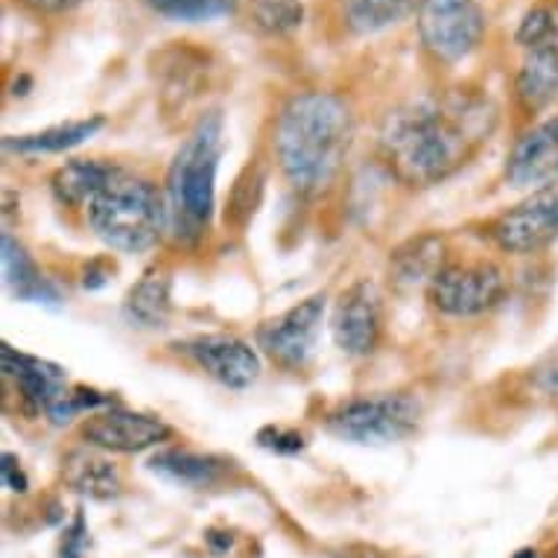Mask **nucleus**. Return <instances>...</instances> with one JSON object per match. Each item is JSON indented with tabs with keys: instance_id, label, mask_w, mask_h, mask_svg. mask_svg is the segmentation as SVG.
<instances>
[{
	"instance_id": "0eeeda50",
	"label": "nucleus",
	"mask_w": 558,
	"mask_h": 558,
	"mask_svg": "<svg viewBox=\"0 0 558 558\" xmlns=\"http://www.w3.org/2000/svg\"><path fill=\"white\" fill-rule=\"evenodd\" d=\"M504 295L506 275L492 260H450L427 287L433 307L453 319H474L495 311Z\"/></svg>"
},
{
	"instance_id": "f257e3e1",
	"label": "nucleus",
	"mask_w": 558,
	"mask_h": 558,
	"mask_svg": "<svg viewBox=\"0 0 558 558\" xmlns=\"http://www.w3.org/2000/svg\"><path fill=\"white\" fill-rule=\"evenodd\" d=\"M495 106L476 92H445L392 109L377 132V156L410 187H433L476 156L492 129Z\"/></svg>"
},
{
	"instance_id": "f8f14e48",
	"label": "nucleus",
	"mask_w": 558,
	"mask_h": 558,
	"mask_svg": "<svg viewBox=\"0 0 558 558\" xmlns=\"http://www.w3.org/2000/svg\"><path fill=\"white\" fill-rule=\"evenodd\" d=\"M193 366L217 380L226 389L243 392L260 377V354L246 339L231 333H202L179 345Z\"/></svg>"
},
{
	"instance_id": "423d86ee",
	"label": "nucleus",
	"mask_w": 558,
	"mask_h": 558,
	"mask_svg": "<svg viewBox=\"0 0 558 558\" xmlns=\"http://www.w3.org/2000/svg\"><path fill=\"white\" fill-rule=\"evenodd\" d=\"M415 27L433 62L459 64L483 45L485 12L476 0H422Z\"/></svg>"
},
{
	"instance_id": "39448f33",
	"label": "nucleus",
	"mask_w": 558,
	"mask_h": 558,
	"mask_svg": "<svg viewBox=\"0 0 558 558\" xmlns=\"http://www.w3.org/2000/svg\"><path fill=\"white\" fill-rule=\"evenodd\" d=\"M422 424V403L407 392H384L366 395V398H351L328 412L325 427L330 436L348 445H398L410 439Z\"/></svg>"
},
{
	"instance_id": "cd10ccee",
	"label": "nucleus",
	"mask_w": 558,
	"mask_h": 558,
	"mask_svg": "<svg viewBox=\"0 0 558 558\" xmlns=\"http://www.w3.org/2000/svg\"><path fill=\"white\" fill-rule=\"evenodd\" d=\"M0 476H3V485L15 492V495H24L29 488L27 474L21 471V462L12 453H3V465H0Z\"/></svg>"
},
{
	"instance_id": "412c9836",
	"label": "nucleus",
	"mask_w": 558,
	"mask_h": 558,
	"mask_svg": "<svg viewBox=\"0 0 558 558\" xmlns=\"http://www.w3.org/2000/svg\"><path fill=\"white\" fill-rule=\"evenodd\" d=\"M422 0H342V21L357 36H375L418 12Z\"/></svg>"
},
{
	"instance_id": "dca6fc26",
	"label": "nucleus",
	"mask_w": 558,
	"mask_h": 558,
	"mask_svg": "<svg viewBox=\"0 0 558 558\" xmlns=\"http://www.w3.org/2000/svg\"><path fill=\"white\" fill-rule=\"evenodd\" d=\"M448 243L441 234H418L395 248L389 257V275L401 287H430L433 278L448 266Z\"/></svg>"
},
{
	"instance_id": "7ed1b4c3",
	"label": "nucleus",
	"mask_w": 558,
	"mask_h": 558,
	"mask_svg": "<svg viewBox=\"0 0 558 558\" xmlns=\"http://www.w3.org/2000/svg\"><path fill=\"white\" fill-rule=\"evenodd\" d=\"M222 158V114L205 111L175 149L165 182L167 234L179 246H196L211 229L217 208V170Z\"/></svg>"
},
{
	"instance_id": "1a4fd4ad",
	"label": "nucleus",
	"mask_w": 558,
	"mask_h": 558,
	"mask_svg": "<svg viewBox=\"0 0 558 558\" xmlns=\"http://www.w3.org/2000/svg\"><path fill=\"white\" fill-rule=\"evenodd\" d=\"M325 307H328L325 293H316L311 299H304V302L293 304L290 311L266 319L257 328V348L284 372L304 368L311 363L316 342H319Z\"/></svg>"
},
{
	"instance_id": "2eb2a0df",
	"label": "nucleus",
	"mask_w": 558,
	"mask_h": 558,
	"mask_svg": "<svg viewBox=\"0 0 558 558\" xmlns=\"http://www.w3.org/2000/svg\"><path fill=\"white\" fill-rule=\"evenodd\" d=\"M3 375L15 384V392L29 412H47V407L68 386L62 368L47 363V360L21 354L10 345H3Z\"/></svg>"
},
{
	"instance_id": "5701e85b",
	"label": "nucleus",
	"mask_w": 558,
	"mask_h": 558,
	"mask_svg": "<svg viewBox=\"0 0 558 558\" xmlns=\"http://www.w3.org/2000/svg\"><path fill=\"white\" fill-rule=\"evenodd\" d=\"M64 483L92 500H111L120 495L118 468L94 453H71L64 465Z\"/></svg>"
},
{
	"instance_id": "9d476101",
	"label": "nucleus",
	"mask_w": 558,
	"mask_h": 558,
	"mask_svg": "<svg viewBox=\"0 0 558 558\" xmlns=\"http://www.w3.org/2000/svg\"><path fill=\"white\" fill-rule=\"evenodd\" d=\"M330 333L348 357L375 354L384 337V299L372 281H354L339 293L330 313Z\"/></svg>"
},
{
	"instance_id": "aec40b11",
	"label": "nucleus",
	"mask_w": 558,
	"mask_h": 558,
	"mask_svg": "<svg viewBox=\"0 0 558 558\" xmlns=\"http://www.w3.org/2000/svg\"><path fill=\"white\" fill-rule=\"evenodd\" d=\"M114 170H118L114 165H102L94 158H76V161H68L56 170L50 187H53L56 199L68 208H88Z\"/></svg>"
},
{
	"instance_id": "20e7f679",
	"label": "nucleus",
	"mask_w": 558,
	"mask_h": 558,
	"mask_svg": "<svg viewBox=\"0 0 558 558\" xmlns=\"http://www.w3.org/2000/svg\"><path fill=\"white\" fill-rule=\"evenodd\" d=\"M85 211L94 234L123 255H141L167 234L165 191L123 167L111 173Z\"/></svg>"
},
{
	"instance_id": "a211bd4d",
	"label": "nucleus",
	"mask_w": 558,
	"mask_h": 558,
	"mask_svg": "<svg viewBox=\"0 0 558 558\" xmlns=\"http://www.w3.org/2000/svg\"><path fill=\"white\" fill-rule=\"evenodd\" d=\"M100 129V114L85 120H68V123H56V126H47L41 132H33V135L3 137V149L15 153V156H56V153H64V149H74L85 144Z\"/></svg>"
},
{
	"instance_id": "6ab92c4d",
	"label": "nucleus",
	"mask_w": 558,
	"mask_h": 558,
	"mask_svg": "<svg viewBox=\"0 0 558 558\" xmlns=\"http://www.w3.org/2000/svg\"><path fill=\"white\" fill-rule=\"evenodd\" d=\"M3 278H7V287L12 290V295L21 299V302H59V293L53 290V284L41 275V269L24 248V243L12 238V234H3Z\"/></svg>"
},
{
	"instance_id": "7c9ffc66",
	"label": "nucleus",
	"mask_w": 558,
	"mask_h": 558,
	"mask_svg": "<svg viewBox=\"0 0 558 558\" xmlns=\"http://www.w3.org/2000/svg\"><path fill=\"white\" fill-rule=\"evenodd\" d=\"M541 384L547 386L549 392H558V354H553L544 372H541Z\"/></svg>"
},
{
	"instance_id": "9b49d317",
	"label": "nucleus",
	"mask_w": 558,
	"mask_h": 558,
	"mask_svg": "<svg viewBox=\"0 0 558 558\" xmlns=\"http://www.w3.org/2000/svg\"><path fill=\"white\" fill-rule=\"evenodd\" d=\"M80 436L88 448L109 450V453H141V450L158 448L161 441L173 436V430L170 424L147 412L106 407L85 418Z\"/></svg>"
},
{
	"instance_id": "b1692460",
	"label": "nucleus",
	"mask_w": 558,
	"mask_h": 558,
	"mask_svg": "<svg viewBox=\"0 0 558 558\" xmlns=\"http://www.w3.org/2000/svg\"><path fill=\"white\" fill-rule=\"evenodd\" d=\"M252 27L264 36H287L304 24L302 0H252L248 3Z\"/></svg>"
},
{
	"instance_id": "6e6552de",
	"label": "nucleus",
	"mask_w": 558,
	"mask_h": 558,
	"mask_svg": "<svg viewBox=\"0 0 558 558\" xmlns=\"http://www.w3.org/2000/svg\"><path fill=\"white\" fill-rule=\"evenodd\" d=\"M488 238L509 255H535L558 240V179L488 222Z\"/></svg>"
},
{
	"instance_id": "2f4dec72",
	"label": "nucleus",
	"mask_w": 558,
	"mask_h": 558,
	"mask_svg": "<svg viewBox=\"0 0 558 558\" xmlns=\"http://www.w3.org/2000/svg\"><path fill=\"white\" fill-rule=\"evenodd\" d=\"M514 558H538V553H535V549H521Z\"/></svg>"
},
{
	"instance_id": "ddd939ff",
	"label": "nucleus",
	"mask_w": 558,
	"mask_h": 558,
	"mask_svg": "<svg viewBox=\"0 0 558 558\" xmlns=\"http://www.w3.org/2000/svg\"><path fill=\"white\" fill-rule=\"evenodd\" d=\"M506 182L518 191H538L558 179V114L526 129L509 149Z\"/></svg>"
},
{
	"instance_id": "c756f323",
	"label": "nucleus",
	"mask_w": 558,
	"mask_h": 558,
	"mask_svg": "<svg viewBox=\"0 0 558 558\" xmlns=\"http://www.w3.org/2000/svg\"><path fill=\"white\" fill-rule=\"evenodd\" d=\"M24 7H29L33 12H41V15H59V12H68L80 7L83 0H21Z\"/></svg>"
},
{
	"instance_id": "f03ea898",
	"label": "nucleus",
	"mask_w": 558,
	"mask_h": 558,
	"mask_svg": "<svg viewBox=\"0 0 558 558\" xmlns=\"http://www.w3.org/2000/svg\"><path fill=\"white\" fill-rule=\"evenodd\" d=\"M354 111L337 92L293 94L275 120L272 149L284 182L299 196H322L345 167Z\"/></svg>"
},
{
	"instance_id": "bb28decb",
	"label": "nucleus",
	"mask_w": 558,
	"mask_h": 558,
	"mask_svg": "<svg viewBox=\"0 0 558 558\" xmlns=\"http://www.w3.org/2000/svg\"><path fill=\"white\" fill-rule=\"evenodd\" d=\"M257 445L281 457H295L304 450V436L295 430H284V427H264L257 433Z\"/></svg>"
},
{
	"instance_id": "393cba45",
	"label": "nucleus",
	"mask_w": 558,
	"mask_h": 558,
	"mask_svg": "<svg viewBox=\"0 0 558 558\" xmlns=\"http://www.w3.org/2000/svg\"><path fill=\"white\" fill-rule=\"evenodd\" d=\"M156 15L179 24H208L238 10V0H147Z\"/></svg>"
},
{
	"instance_id": "4be33fe9",
	"label": "nucleus",
	"mask_w": 558,
	"mask_h": 558,
	"mask_svg": "<svg viewBox=\"0 0 558 558\" xmlns=\"http://www.w3.org/2000/svg\"><path fill=\"white\" fill-rule=\"evenodd\" d=\"M149 468L173 483L187 485V488H208V485L220 483V476L226 474L222 459L193 453V450H165V453L153 457Z\"/></svg>"
},
{
	"instance_id": "c85d7f7f",
	"label": "nucleus",
	"mask_w": 558,
	"mask_h": 558,
	"mask_svg": "<svg viewBox=\"0 0 558 558\" xmlns=\"http://www.w3.org/2000/svg\"><path fill=\"white\" fill-rule=\"evenodd\" d=\"M83 541H85V521H83V514H76L74 526L64 532V538H62V558H83Z\"/></svg>"
},
{
	"instance_id": "a878e982",
	"label": "nucleus",
	"mask_w": 558,
	"mask_h": 558,
	"mask_svg": "<svg viewBox=\"0 0 558 558\" xmlns=\"http://www.w3.org/2000/svg\"><path fill=\"white\" fill-rule=\"evenodd\" d=\"M556 29H558L556 12L549 10L547 3H538V7H532V10L523 12L521 24H518V29H514V41L526 50V47H535L541 45V41H547Z\"/></svg>"
},
{
	"instance_id": "f3484780",
	"label": "nucleus",
	"mask_w": 558,
	"mask_h": 558,
	"mask_svg": "<svg viewBox=\"0 0 558 558\" xmlns=\"http://www.w3.org/2000/svg\"><path fill=\"white\" fill-rule=\"evenodd\" d=\"M170 311H173V278L161 266H153L126 293L123 316L132 328L156 330L165 328Z\"/></svg>"
},
{
	"instance_id": "4468645a",
	"label": "nucleus",
	"mask_w": 558,
	"mask_h": 558,
	"mask_svg": "<svg viewBox=\"0 0 558 558\" xmlns=\"http://www.w3.org/2000/svg\"><path fill=\"white\" fill-rule=\"evenodd\" d=\"M514 97L526 114H538L558 97V29L547 41L523 50L514 74Z\"/></svg>"
}]
</instances>
